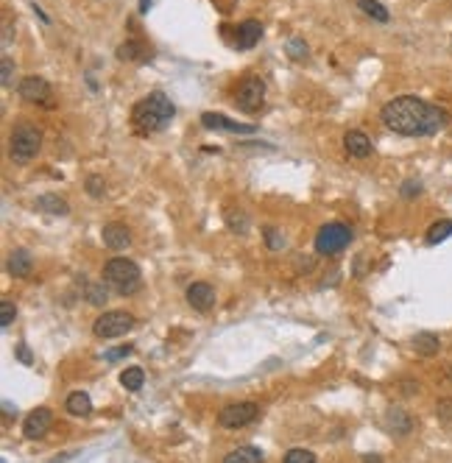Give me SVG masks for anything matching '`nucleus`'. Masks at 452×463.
Returning <instances> with one entry per match:
<instances>
[{
	"label": "nucleus",
	"instance_id": "nucleus-12",
	"mask_svg": "<svg viewBox=\"0 0 452 463\" xmlns=\"http://www.w3.org/2000/svg\"><path fill=\"white\" fill-rule=\"evenodd\" d=\"M188 304H190L193 310H198V313L212 310V307H215V288L207 285V282H193V285L188 288Z\"/></svg>",
	"mask_w": 452,
	"mask_h": 463
},
{
	"label": "nucleus",
	"instance_id": "nucleus-16",
	"mask_svg": "<svg viewBox=\"0 0 452 463\" xmlns=\"http://www.w3.org/2000/svg\"><path fill=\"white\" fill-rule=\"evenodd\" d=\"M386 427L391 432H396V435H408V432L414 430V419H411L408 410H402V407H388Z\"/></svg>",
	"mask_w": 452,
	"mask_h": 463
},
{
	"label": "nucleus",
	"instance_id": "nucleus-38",
	"mask_svg": "<svg viewBox=\"0 0 452 463\" xmlns=\"http://www.w3.org/2000/svg\"><path fill=\"white\" fill-rule=\"evenodd\" d=\"M17 358H20V360H23V363H31V355H29V349H26V346H23V343H20V346H17Z\"/></svg>",
	"mask_w": 452,
	"mask_h": 463
},
{
	"label": "nucleus",
	"instance_id": "nucleus-2",
	"mask_svg": "<svg viewBox=\"0 0 452 463\" xmlns=\"http://www.w3.org/2000/svg\"><path fill=\"white\" fill-rule=\"evenodd\" d=\"M173 115H176V106L165 93H148L145 98L134 103L131 123L140 134H154L162 132L173 120Z\"/></svg>",
	"mask_w": 452,
	"mask_h": 463
},
{
	"label": "nucleus",
	"instance_id": "nucleus-37",
	"mask_svg": "<svg viewBox=\"0 0 452 463\" xmlns=\"http://www.w3.org/2000/svg\"><path fill=\"white\" fill-rule=\"evenodd\" d=\"M126 355H131V346L115 349V352H106V360H118V358H126Z\"/></svg>",
	"mask_w": 452,
	"mask_h": 463
},
{
	"label": "nucleus",
	"instance_id": "nucleus-22",
	"mask_svg": "<svg viewBox=\"0 0 452 463\" xmlns=\"http://www.w3.org/2000/svg\"><path fill=\"white\" fill-rule=\"evenodd\" d=\"M143 383H145V371L140 368V365H129L123 374H120V385L131 391V394H137L140 388H143Z\"/></svg>",
	"mask_w": 452,
	"mask_h": 463
},
{
	"label": "nucleus",
	"instance_id": "nucleus-3",
	"mask_svg": "<svg viewBox=\"0 0 452 463\" xmlns=\"http://www.w3.org/2000/svg\"><path fill=\"white\" fill-rule=\"evenodd\" d=\"M103 282L109 288H115L120 296H131L143 285L140 265L134 263V260H129V257H112L109 263L103 265Z\"/></svg>",
	"mask_w": 452,
	"mask_h": 463
},
{
	"label": "nucleus",
	"instance_id": "nucleus-8",
	"mask_svg": "<svg viewBox=\"0 0 452 463\" xmlns=\"http://www.w3.org/2000/svg\"><path fill=\"white\" fill-rule=\"evenodd\" d=\"M260 416V405L257 402H235V405H226L224 410L218 413V425L226 430H240L246 425H252Z\"/></svg>",
	"mask_w": 452,
	"mask_h": 463
},
{
	"label": "nucleus",
	"instance_id": "nucleus-30",
	"mask_svg": "<svg viewBox=\"0 0 452 463\" xmlns=\"http://www.w3.org/2000/svg\"><path fill=\"white\" fill-rule=\"evenodd\" d=\"M106 288H103V285H87V301H90V304H98V307H101V304H106Z\"/></svg>",
	"mask_w": 452,
	"mask_h": 463
},
{
	"label": "nucleus",
	"instance_id": "nucleus-35",
	"mask_svg": "<svg viewBox=\"0 0 452 463\" xmlns=\"http://www.w3.org/2000/svg\"><path fill=\"white\" fill-rule=\"evenodd\" d=\"M0 81H3V87H9L11 84V76H14V65H11V59L9 56H3V65H0Z\"/></svg>",
	"mask_w": 452,
	"mask_h": 463
},
{
	"label": "nucleus",
	"instance_id": "nucleus-26",
	"mask_svg": "<svg viewBox=\"0 0 452 463\" xmlns=\"http://www.w3.org/2000/svg\"><path fill=\"white\" fill-rule=\"evenodd\" d=\"M226 227L232 232H237V234H246L249 232V215L243 212V209H226Z\"/></svg>",
	"mask_w": 452,
	"mask_h": 463
},
{
	"label": "nucleus",
	"instance_id": "nucleus-24",
	"mask_svg": "<svg viewBox=\"0 0 452 463\" xmlns=\"http://www.w3.org/2000/svg\"><path fill=\"white\" fill-rule=\"evenodd\" d=\"M357 9H363V14H369V17L377 20V23H388V20H391L388 9L380 3V0H357Z\"/></svg>",
	"mask_w": 452,
	"mask_h": 463
},
{
	"label": "nucleus",
	"instance_id": "nucleus-10",
	"mask_svg": "<svg viewBox=\"0 0 452 463\" xmlns=\"http://www.w3.org/2000/svg\"><path fill=\"white\" fill-rule=\"evenodd\" d=\"M51 427H53V410L51 407H36L26 416L23 432H26V438H42Z\"/></svg>",
	"mask_w": 452,
	"mask_h": 463
},
{
	"label": "nucleus",
	"instance_id": "nucleus-5",
	"mask_svg": "<svg viewBox=\"0 0 452 463\" xmlns=\"http://www.w3.org/2000/svg\"><path fill=\"white\" fill-rule=\"evenodd\" d=\"M265 103V81L260 76H246L240 84H237V93H235V106L240 112H249L255 115L262 109Z\"/></svg>",
	"mask_w": 452,
	"mask_h": 463
},
{
	"label": "nucleus",
	"instance_id": "nucleus-19",
	"mask_svg": "<svg viewBox=\"0 0 452 463\" xmlns=\"http://www.w3.org/2000/svg\"><path fill=\"white\" fill-rule=\"evenodd\" d=\"M65 407L70 416H90L93 413V399H90V394H84V391H76V394L67 397Z\"/></svg>",
	"mask_w": 452,
	"mask_h": 463
},
{
	"label": "nucleus",
	"instance_id": "nucleus-41",
	"mask_svg": "<svg viewBox=\"0 0 452 463\" xmlns=\"http://www.w3.org/2000/svg\"><path fill=\"white\" fill-rule=\"evenodd\" d=\"M140 6H143L140 11H148V6H151V0H140Z\"/></svg>",
	"mask_w": 452,
	"mask_h": 463
},
{
	"label": "nucleus",
	"instance_id": "nucleus-32",
	"mask_svg": "<svg viewBox=\"0 0 452 463\" xmlns=\"http://www.w3.org/2000/svg\"><path fill=\"white\" fill-rule=\"evenodd\" d=\"M436 416L441 419V422H452V399H438V405H436Z\"/></svg>",
	"mask_w": 452,
	"mask_h": 463
},
{
	"label": "nucleus",
	"instance_id": "nucleus-23",
	"mask_svg": "<svg viewBox=\"0 0 452 463\" xmlns=\"http://www.w3.org/2000/svg\"><path fill=\"white\" fill-rule=\"evenodd\" d=\"M36 207H39V209H45V212H51V215H67V212H70L67 201L59 199V196H53V193L39 196V199H36Z\"/></svg>",
	"mask_w": 452,
	"mask_h": 463
},
{
	"label": "nucleus",
	"instance_id": "nucleus-25",
	"mask_svg": "<svg viewBox=\"0 0 452 463\" xmlns=\"http://www.w3.org/2000/svg\"><path fill=\"white\" fill-rule=\"evenodd\" d=\"M452 234V221H438V224H433L430 229H427V246H438L441 240H447Z\"/></svg>",
	"mask_w": 452,
	"mask_h": 463
},
{
	"label": "nucleus",
	"instance_id": "nucleus-1",
	"mask_svg": "<svg viewBox=\"0 0 452 463\" xmlns=\"http://www.w3.org/2000/svg\"><path fill=\"white\" fill-rule=\"evenodd\" d=\"M380 120L388 132L402 134V137H430L447 126L450 115L441 106L427 103L419 95H399L380 109Z\"/></svg>",
	"mask_w": 452,
	"mask_h": 463
},
{
	"label": "nucleus",
	"instance_id": "nucleus-28",
	"mask_svg": "<svg viewBox=\"0 0 452 463\" xmlns=\"http://www.w3.org/2000/svg\"><path fill=\"white\" fill-rule=\"evenodd\" d=\"M14 316H17V307H14V301L3 298V301H0V327H3V330H6V327H11Z\"/></svg>",
	"mask_w": 452,
	"mask_h": 463
},
{
	"label": "nucleus",
	"instance_id": "nucleus-21",
	"mask_svg": "<svg viewBox=\"0 0 452 463\" xmlns=\"http://www.w3.org/2000/svg\"><path fill=\"white\" fill-rule=\"evenodd\" d=\"M145 53H148V48H145L140 39H129V42L118 45V59H120V62H137V59H143Z\"/></svg>",
	"mask_w": 452,
	"mask_h": 463
},
{
	"label": "nucleus",
	"instance_id": "nucleus-20",
	"mask_svg": "<svg viewBox=\"0 0 452 463\" xmlns=\"http://www.w3.org/2000/svg\"><path fill=\"white\" fill-rule=\"evenodd\" d=\"M262 461H265V455H262V449H257V447H237V449H232L224 458V463H262Z\"/></svg>",
	"mask_w": 452,
	"mask_h": 463
},
{
	"label": "nucleus",
	"instance_id": "nucleus-17",
	"mask_svg": "<svg viewBox=\"0 0 452 463\" xmlns=\"http://www.w3.org/2000/svg\"><path fill=\"white\" fill-rule=\"evenodd\" d=\"M6 268H9V274H11V276H31V268H34L31 254H29L26 249L11 251V257H9Z\"/></svg>",
	"mask_w": 452,
	"mask_h": 463
},
{
	"label": "nucleus",
	"instance_id": "nucleus-31",
	"mask_svg": "<svg viewBox=\"0 0 452 463\" xmlns=\"http://www.w3.org/2000/svg\"><path fill=\"white\" fill-rule=\"evenodd\" d=\"M265 243H268V249H274V251H277V249H282V246H285V237H282V232H279V229L268 227V229H265Z\"/></svg>",
	"mask_w": 452,
	"mask_h": 463
},
{
	"label": "nucleus",
	"instance_id": "nucleus-42",
	"mask_svg": "<svg viewBox=\"0 0 452 463\" xmlns=\"http://www.w3.org/2000/svg\"><path fill=\"white\" fill-rule=\"evenodd\" d=\"M450 380H452V365H450Z\"/></svg>",
	"mask_w": 452,
	"mask_h": 463
},
{
	"label": "nucleus",
	"instance_id": "nucleus-11",
	"mask_svg": "<svg viewBox=\"0 0 452 463\" xmlns=\"http://www.w3.org/2000/svg\"><path fill=\"white\" fill-rule=\"evenodd\" d=\"M201 126H204V129H215V132L255 134V126H249V123H237V120H229L226 115H215V112H204V115H201Z\"/></svg>",
	"mask_w": 452,
	"mask_h": 463
},
{
	"label": "nucleus",
	"instance_id": "nucleus-18",
	"mask_svg": "<svg viewBox=\"0 0 452 463\" xmlns=\"http://www.w3.org/2000/svg\"><path fill=\"white\" fill-rule=\"evenodd\" d=\"M414 349H416V355H421V358H433V355H438L441 340H438V335H433V332H419V335L414 338Z\"/></svg>",
	"mask_w": 452,
	"mask_h": 463
},
{
	"label": "nucleus",
	"instance_id": "nucleus-36",
	"mask_svg": "<svg viewBox=\"0 0 452 463\" xmlns=\"http://www.w3.org/2000/svg\"><path fill=\"white\" fill-rule=\"evenodd\" d=\"M402 394H408V397L419 394V383H414V380H405V383H402Z\"/></svg>",
	"mask_w": 452,
	"mask_h": 463
},
{
	"label": "nucleus",
	"instance_id": "nucleus-33",
	"mask_svg": "<svg viewBox=\"0 0 452 463\" xmlns=\"http://www.w3.org/2000/svg\"><path fill=\"white\" fill-rule=\"evenodd\" d=\"M87 193H90L93 199H101V196H103V179H101V176H90V179H87Z\"/></svg>",
	"mask_w": 452,
	"mask_h": 463
},
{
	"label": "nucleus",
	"instance_id": "nucleus-15",
	"mask_svg": "<svg viewBox=\"0 0 452 463\" xmlns=\"http://www.w3.org/2000/svg\"><path fill=\"white\" fill-rule=\"evenodd\" d=\"M260 36H262V26H260L257 20H246V23L237 26L235 48H237V51H252V48L260 42Z\"/></svg>",
	"mask_w": 452,
	"mask_h": 463
},
{
	"label": "nucleus",
	"instance_id": "nucleus-29",
	"mask_svg": "<svg viewBox=\"0 0 452 463\" xmlns=\"http://www.w3.org/2000/svg\"><path fill=\"white\" fill-rule=\"evenodd\" d=\"M288 56H291V59H296V62L307 59V45H304V39H299V36L288 39Z\"/></svg>",
	"mask_w": 452,
	"mask_h": 463
},
{
	"label": "nucleus",
	"instance_id": "nucleus-7",
	"mask_svg": "<svg viewBox=\"0 0 452 463\" xmlns=\"http://www.w3.org/2000/svg\"><path fill=\"white\" fill-rule=\"evenodd\" d=\"M134 327V316L126 313V310H109L103 316H98L96 324H93V332L98 338L109 340V338H120Z\"/></svg>",
	"mask_w": 452,
	"mask_h": 463
},
{
	"label": "nucleus",
	"instance_id": "nucleus-13",
	"mask_svg": "<svg viewBox=\"0 0 452 463\" xmlns=\"http://www.w3.org/2000/svg\"><path fill=\"white\" fill-rule=\"evenodd\" d=\"M101 237H103V246L112 249V251H123V249L131 246V232L123 224H106Z\"/></svg>",
	"mask_w": 452,
	"mask_h": 463
},
{
	"label": "nucleus",
	"instance_id": "nucleus-6",
	"mask_svg": "<svg viewBox=\"0 0 452 463\" xmlns=\"http://www.w3.org/2000/svg\"><path fill=\"white\" fill-rule=\"evenodd\" d=\"M352 243V229L346 227V224H327V227H322L319 229V234H316V251L319 254H338V251H344L346 246Z\"/></svg>",
	"mask_w": 452,
	"mask_h": 463
},
{
	"label": "nucleus",
	"instance_id": "nucleus-9",
	"mask_svg": "<svg viewBox=\"0 0 452 463\" xmlns=\"http://www.w3.org/2000/svg\"><path fill=\"white\" fill-rule=\"evenodd\" d=\"M17 93H20V98L31 100V103H51L53 98V90L42 76H26L17 84Z\"/></svg>",
	"mask_w": 452,
	"mask_h": 463
},
{
	"label": "nucleus",
	"instance_id": "nucleus-14",
	"mask_svg": "<svg viewBox=\"0 0 452 463\" xmlns=\"http://www.w3.org/2000/svg\"><path fill=\"white\" fill-rule=\"evenodd\" d=\"M344 148H346V154L349 157H355V160H366L369 154H371V140H369V134H363L360 129H352V132L344 134Z\"/></svg>",
	"mask_w": 452,
	"mask_h": 463
},
{
	"label": "nucleus",
	"instance_id": "nucleus-27",
	"mask_svg": "<svg viewBox=\"0 0 452 463\" xmlns=\"http://www.w3.org/2000/svg\"><path fill=\"white\" fill-rule=\"evenodd\" d=\"M282 463H316V455H313L310 449L296 447V449H288V452H285V461Z\"/></svg>",
	"mask_w": 452,
	"mask_h": 463
},
{
	"label": "nucleus",
	"instance_id": "nucleus-39",
	"mask_svg": "<svg viewBox=\"0 0 452 463\" xmlns=\"http://www.w3.org/2000/svg\"><path fill=\"white\" fill-rule=\"evenodd\" d=\"M9 42H11V26L6 23L3 26V48H9Z\"/></svg>",
	"mask_w": 452,
	"mask_h": 463
},
{
	"label": "nucleus",
	"instance_id": "nucleus-4",
	"mask_svg": "<svg viewBox=\"0 0 452 463\" xmlns=\"http://www.w3.org/2000/svg\"><path fill=\"white\" fill-rule=\"evenodd\" d=\"M39 148H42V132H39L36 126H31V123L14 126V132H11V145H9V154H11L14 162H20V165L31 162L34 157L39 154Z\"/></svg>",
	"mask_w": 452,
	"mask_h": 463
},
{
	"label": "nucleus",
	"instance_id": "nucleus-34",
	"mask_svg": "<svg viewBox=\"0 0 452 463\" xmlns=\"http://www.w3.org/2000/svg\"><path fill=\"white\" fill-rule=\"evenodd\" d=\"M405 199H414V196H419L421 193V182H416V179H408L405 184H402V190H399Z\"/></svg>",
	"mask_w": 452,
	"mask_h": 463
},
{
	"label": "nucleus",
	"instance_id": "nucleus-40",
	"mask_svg": "<svg viewBox=\"0 0 452 463\" xmlns=\"http://www.w3.org/2000/svg\"><path fill=\"white\" fill-rule=\"evenodd\" d=\"M363 463H383L377 455H363Z\"/></svg>",
	"mask_w": 452,
	"mask_h": 463
}]
</instances>
